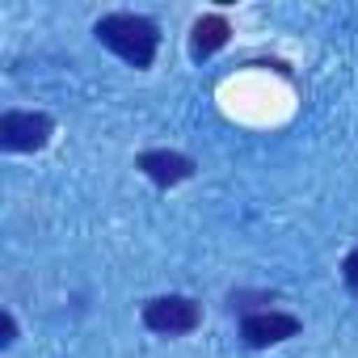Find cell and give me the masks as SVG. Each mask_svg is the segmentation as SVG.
Returning <instances> with one entry per match:
<instances>
[{"mask_svg":"<svg viewBox=\"0 0 358 358\" xmlns=\"http://www.w3.org/2000/svg\"><path fill=\"white\" fill-rule=\"evenodd\" d=\"M93 34H97V43H101L106 51H114V55H118L122 64H131V68H152L156 47H160V30H156V22L143 17V13H106V17L93 26Z\"/></svg>","mask_w":358,"mask_h":358,"instance_id":"6da1fadb","label":"cell"},{"mask_svg":"<svg viewBox=\"0 0 358 358\" xmlns=\"http://www.w3.org/2000/svg\"><path fill=\"white\" fill-rule=\"evenodd\" d=\"M55 135V118L43 110H5L0 114V148L5 152H38Z\"/></svg>","mask_w":358,"mask_h":358,"instance_id":"7a4b0ae2","label":"cell"},{"mask_svg":"<svg viewBox=\"0 0 358 358\" xmlns=\"http://www.w3.org/2000/svg\"><path fill=\"white\" fill-rule=\"evenodd\" d=\"M143 324L160 337H182L203 324V308L190 295H156L143 303Z\"/></svg>","mask_w":358,"mask_h":358,"instance_id":"3957f363","label":"cell"},{"mask_svg":"<svg viewBox=\"0 0 358 358\" xmlns=\"http://www.w3.org/2000/svg\"><path fill=\"white\" fill-rule=\"evenodd\" d=\"M135 169L148 177L152 186H160V190H173V186H182V182H190L194 177V160L186 156V152H169V148H152V152H139V160H135Z\"/></svg>","mask_w":358,"mask_h":358,"instance_id":"277c9868","label":"cell"},{"mask_svg":"<svg viewBox=\"0 0 358 358\" xmlns=\"http://www.w3.org/2000/svg\"><path fill=\"white\" fill-rule=\"evenodd\" d=\"M299 333V316L291 312H278V308H266V312H249L241 320V337L249 350H266V345H278L287 337Z\"/></svg>","mask_w":358,"mask_h":358,"instance_id":"5b68a950","label":"cell"},{"mask_svg":"<svg viewBox=\"0 0 358 358\" xmlns=\"http://www.w3.org/2000/svg\"><path fill=\"white\" fill-rule=\"evenodd\" d=\"M228 38H232L228 17H224V13H203V17L194 22V30H190V51H194V59H207V55H215L220 47H228Z\"/></svg>","mask_w":358,"mask_h":358,"instance_id":"8992f818","label":"cell"},{"mask_svg":"<svg viewBox=\"0 0 358 358\" xmlns=\"http://www.w3.org/2000/svg\"><path fill=\"white\" fill-rule=\"evenodd\" d=\"M341 278H345V287H350V291H358V249H354V253H345V262H341Z\"/></svg>","mask_w":358,"mask_h":358,"instance_id":"52a82bcc","label":"cell"},{"mask_svg":"<svg viewBox=\"0 0 358 358\" xmlns=\"http://www.w3.org/2000/svg\"><path fill=\"white\" fill-rule=\"evenodd\" d=\"M0 329H5L0 345H13V341H17V320H13V312H5V316H0Z\"/></svg>","mask_w":358,"mask_h":358,"instance_id":"ba28073f","label":"cell"}]
</instances>
